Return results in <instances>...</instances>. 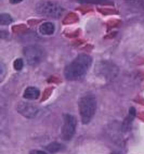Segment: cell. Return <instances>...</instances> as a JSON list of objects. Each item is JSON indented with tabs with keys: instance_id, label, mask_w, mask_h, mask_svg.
<instances>
[{
	"instance_id": "cell-5",
	"label": "cell",
	"mask_w": 144,
	"mask_h": 154,
	"mask_svg": "<svg viewBox=\"0 0 144 154\" xmlns=\"http://www.w3.org/2000/svg\"><path fill=\"white\" fill-rule=\"evenodd\" d=\"M76 119L70 114H64L63 115V125L61 129V137L63 140H72L76 131Z\"/></svg>"
},
{
	"instance_id": "cell-4",
	"label": "cell",
	"mask_w": 144,
	"mask_h": 154,
	"mask_svg": "<svg viewBox=\"0 0 144 154\" xmlns=\"http://www.w3.org/2000/svg\"><path fill=\"white\" fill-rule=\"evenodd\" d=\"M24 57L29 65H37L46 57L44 50L39 46H28L24 49Z\"/></svg>"
},
{
	"instance_id": "cell-12",
	"label": "cell",
	"mask_w": 144,
	"mask_h": 154,
	"mask_svg": "<svg viewBox=\"0 0 144 154\" xmlns=\"http://www.w3.org/2000/svg\"><path fill=\"white\" fill-rule=\"evenodd\" d=\"M13 19H12L8 13H1L0 14V25H9L12 23Z\"/></svg>"
},
{
	"instance_id": "cell-15",
	"label": "cell",
	"mask_w": 144,
	"mask_h": 154,
	"mask_svg": "<svg viewBox=\"0 0 144 154\" xmlns=\"http://www.w3.org/2000/svg\"><path fill=\"white\" fill-rule=\"evenodd\" d=\"M9 37V33L7 30H0V39H6Z\"/></svg>"
},
{
	"instance_id": "cell-3",
	"label": "cell",
	"mask_w": 144,
	"mask_h": 154,
	"mask_svg": "<svg viewBox=\"0 0 144 154\" xmlns=\"http://www.w3.org/2000/svg\"><path fill=\"white\" fill-rule=\"evenodd\" d=\"M36 10L39 14H41L44 17H52V19H58L64 11L63 8L54 1H44L39 3Z\"/></svg>"
},
{
	"instance_id": "cell-16",
	"label": "cell",
	"mask_w": 144,
	"mask_h": 154,
	"mask_svg": "<svg viewBox=\"0 0 144 154\" xmlns=\"http://www.w3.org/2000/svg\"><path fill=\"white\" fill-rule=\"evenodd\" d=\"M29 154H47L44 151H40V150H32Z\"/></svg>"
},
{
	"instance_id": "cell-2",
	"label": "cell",
	"mask_w": 144,
	"mask_h": 154,
	"mask_svg": "<svg viewBox=\"0 0 144 154\" xmlns=\"http://www.w3.org/2000/svg\"><path fill=\"white\" fill-rule=\"evenodd\" d=\"M79 114H80L81 123L85 125L89 124L93 119L97 111V98L93 94L88 92L83 94L78 103Z\"/></svg>"
},
{
	"instance_id": "cell-13",
	"label": "cell",
	"mask_w": 144,
	"mask_h": 154,
	"mask_svg": "<svg viewBox=\"0 0 144 154\" xmlns=\"http://www.w3.org/2000/svg\"><path fill=\"white\" fill-rule=\"evenodd\" d=\"M7 75V66L3 61L0 60V83H2Z\"/></svg>"
},
{
	"instance_id": "cell-7",
	"label": "cell",
	"mask_w": 144,
	"mask_h": 154,
	"mask_svg": "<svg viewBox=\"0 0 144 154\" xmlns=\"http://www.w3.org/2000/svg\"><path fill=\"white\" fill-rule=\"evenodd\" d=\"M17 112L26 119H36L40 114V109L34 103L29 102H20L16 106Z\"/></svg>"
},
{
	"instance_id": "cell-14",
	"label": "cell",
	"mask_w": 144,
	"mask_h": 154,
	"mask_svg": "<svg viewBox=\"0 0 144 154\" xmlns=\"http://www.w3.org/2000/svg\"><path fill=\"white\" fill-rule=\"evenodd\" d=\"M13 66H14V69H16V71H21V69H23V66H24L23 59H16V60L13 62Z\"/></svg>"
},
{
	"instance_id": "cell-11",
	"label": "cell",
	"mask_w": 144,
	"mask_h": 154,
	"mask_svg": "<svg viewBox=\"0 0 144 154\" xmlns=\"http://www.w3.org/2000/svg\"><path fill=\"white\" fill-rule=\"evenodd\" d=\"M63 149H64V146L58 142H52V143H50L49 146H46V150L49 151L50 153H56V152L61 151Z\"/></svg>"
},
{
	"instance_id": "cell-9",
	"label": "cell",
	"mask_w": 144,
	"mask_h": 154,
	"mask_svg": "<svg viewBox=\"0 0 144 154\" xmlns=\"http://www.w3.org/2000/svg\"><path fill=\"white\" fill-rule=\"evenodd\" d=\"M39 33L41 34V35H46V36L52 35L54 33V25H53V23L50 22L42 23L40 25V27H39Z\"/></svg>"
},
{
	"instance_id": "cell-17",
	"label": "cell",
	"mask_w": 144,
	"mask_h": 154,
	"mask_svg": "<svg viewBox=\"0 0 144 154\" xmlns=\"http://www.w3.org/2000/svg\"><path fill=\"white\" fill-rule=\"evenodd\" d=\"M23 0H10V2L12 3V5H15V3H20V2H22Z\"/></svg>"
},
{
	"instance_id": "cell-10",
	"label": "cell",
	"mask_w": 144,
	"mask_h": 154,
	"mask_svg": "<svg viewBox=\"0 0 144 154\" xmlns=\"http://www.w3.org/2000/svg\"><path fill=\"white\" fill-rule=\"evenodd\" d=\"M7 122V109L2 99H0V128L4 127Z\"/></svg>"
},
{
	"instance_id": "cell-18",
	"label": "cell",
	"mask_w": 144,
	"mask_h": 154,
	"mask_svg": "<svg viewBox=\"0 0 144 154\" xmlns=\"http://www.w3.org/2000/svg\"><path fill=\"white\" fill-rule=\"evenodd\" d=\"M111 154H122V153H120V152H117V151H115V152H113V153H111Z\"/></svg>"
},
{
	"instance_id": "cell-8",
	"label": "cell",
	"mask_w": 144,
	"mask_h": 154,
	"mask_svg": "<svg viewBox=\"0 0 144 154\" xmlns=\"http://www.w3.org/2000/svg\"><path fill=\"white\" fill-rule=\"evenodd\" d=\"M39 94H40V91L36 87H27L24 91L23 97L27 100H36L39 98Z\"/></svg>"
},
{
	"instance_id": "cell-6",
	"label": "cell",
	"mask_w": 144,
	"mask_h": 154,
	"mask_svg": "<svg viewBox=\"0 0 144 154\" xmlns=\"http://www.w3.org/2000/svg\"><path fill=\"white\" fill-rule=\"evenodd\" d=\"M95 73L99 77L105 78V79H111L113 77H115L118 73V69L114 64L110 63V62H99L95 67Z\"/></svg>"
},
{
	"instance_id": "cell-1",
	"label": "cell",
	"mask_w": 144,
	"mask_h": 154,
	"mask_svg": "<svg viewBox=\"0 0 144 154\" xmlns=\"http://www.w3.org/2000/svg\"><path fill=\"white\" fill-rule=\"evenodd\" d=\"M91 64V57L88 54H85V53H81L66 66V69L64 71L65 78L68 80L79 79L87 74V72L90 69Z\"/></svg>"
}]
</instances>
